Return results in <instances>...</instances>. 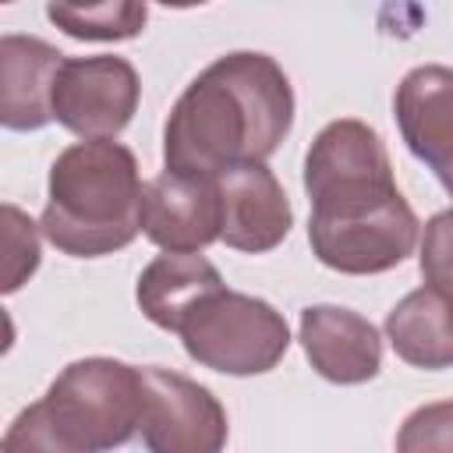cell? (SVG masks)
Listing matches in <instances>:
<instances>
[{"label":"cell","instance_id":"obj_1","mask_svg":"<svg viewBox=\"0 0 453 453\" xmlns=\"http://www.w3.org/2000/svg\"><path fill=\"white\" fill-rule=\"evenodd\" d=\"M311 255L343 276L396 269L418 248L421 223L400 195L389 152L365 120H329L304 152Z\"/></svg>","mask_w":453,"mask_h":453},{"label":"cell","instance_id":"obj_19","mask_svg":"<svg viewBox=\"0 0 453 453\" xmlns=\"http://www.w3.org/2000/svg\"><path fill=\"white\" fill-rule=\"evenodd\" d=\"M7 216V258H4V294H14L39 269V234L35 223L18 209L4 205Z\"/></svg>","mask_w":453,"mask_h":453},{"label":"cell","instance_id":"obj_2","mask_svg":"<svg viewBox=\"0 0 453 453\" xmlns=\"http://www.w3.org/2000/svg\"><path fill=\"white\" fill-rule=\"evenodd\" d=\"M294 127L287 71L258 50L212 60L173 103L163 124V166L184 177H219L265 163Z\"/></svg>","mask_w":453,"mask_h":453},{"label":"cell","instance_id":"obj_15","mask_svg":"<svg viewBox=\"0 0 453 453\" xmlns=\"http://www.w3.org/2000/svg\"><path fill=\"white\" fill-rule=\"evenodd\" d=\"M46 18L71 39L88 42H120L145 32L149 7L134 0H110V4H50Z\"/></svg>","mask_w":453,"mask_h":453},{"label":"cell","instance_id":"obj_11","mask_svg":"<svg viewBox=\"0 0 453 453\" xmlns=\"http://www.w3.org/2000/svg\"><path fill=\"white\" fill-rule=\"evenodd\" d=\"M308 365L333 386H361L382 372V336L354 308L308 304L297 322Z\"/></svg>","mask_w":453,"mask_h":453},{"label":"cell","instance_id":"obj_9","mask_svg":"<svg viewBox=\"0 0 453 453\" xmlns=\"http://www.w3.org/2000/svg\"><path fill=\"white\" fill-rule=\"evenodd\" d=\"M223 205L219 241L244 255H265L280 248L294 226V209L265 163H244L216 177Z\"/></svg>","mask_w":453,"mask_h":453},{"label":"cell","instance_id":"obj_4","mask_svg":"<svg viewBox=\"0 0 453 453\" xmlns=\"http://www.w3.org/2000/svg\"><path fill=\"white\" fill-rule=\"evenodd\" d=\"M177 336L191 361L237 379L273 372L290 347V326L283 311H276L265 297L230 287L209 294L180 322Z\"/></svg>","mask_w":453,"mask_h":453},{"label":"cell","instance_id":"obj_14","mask_svg":"<svg viewBox=\"0 0 453 453\" xmlns=\"http://www.w3.org/2000/svg\"><path fill=\"white\" fill-rule=\"evenodd\" d=\"M386 340L411 368H453V322L432 287L403 294L386 315Z\"/></svg>","mask_w":453,"mask_h":453},{"label":"cell","instance_id":"obj_16","mask_svg":"<svg viewBox=\"0 0 453 453\" xmlns=\"http://www.w3.org/2000/svg\"><path fill=\"white\" fill-rule=\"evenodd\" d=\"M0 453H88V449L57 425V418L39 396L25 411H18V418L7 425Z\"/></svg>","mask_w":453,"mask_h":453},{"label":"cell","instance_id":"obj_13","mask_svg":"<svg viewBox=\"0 0 453 453\" xmlns=\"http://www.w3.org/2000/svg\"><path fill=\"white\" fill-rule=\"evenodd\" d=\"M223 276L219 269L205 258V255H184V251H163L156 255L134 287V301L142 308V315L166 329L177 333L180 322L216 290H223Z\"/></svg>","mask_w":453,"mask_h":453},{"label":"cell","instance_id":"obj_10","mask_svg":"<svg viewBox=\"0 0 453 453\" xmlns=\"http://www.w3.org/2000/svg\"><path fill=\"white\" fill-rule=\"evenodd\" d=\"M145 237L163 251L198 255L223 234L216 177H184L163 170L145 184Z\"/></svg>","mask_w":453,"mask_h":453},{"label":"cell","instance_id":"obj_12","mask_svg":"<svg viewBox=\"0 0 453 453\" xmlns=\"http://www.w3.org/2000/svg\"><path fill=\"white\" fill-rule=\"evenodd\" d=\"M64 53L35 35H0V120L7 131H39L53 120V88Z\"/></svg>","mask_w":453,"mask_h":453},{"label":"cell","instance_id":"obj_7","mask_svg":"<svg viewBox=\"0 0 453 453\" xmlns=\"http://www.w3.org/2000/svg\"><path fill=\"white\" fill-rule=\"evenodd\" d=\"M145 403L138 435L149 453H223L230 439L219 396L170 368H142Z\"/></svg>","mask_w":453,"mask_h":453},{"label":"cell","instance_id":"obj_5","mask_svg":"<svg viewBox=\"0 0 453 453\" xmlns=\"http://www.w3.org/2000/svg\"><path fill=\"white\" fill-rule=\"evenodd\" d=\"M42 403L88 453L117 449L142 425V368L117 357H78L50 382Z\"/></svg>","mask_w":453,"mask_h":453},{"label":"cell","instance_id":"obj_6","mask_svg":"<svg viewBox=\"0 0 453 453\" xmlns=\"http://www.w3.org/2000/svg\"><path fill=\"white\" fill-rule=\"evenodd\" d=\"M142 99L138 71L127 57H67L53 88V120L81 142H113Z\"/></svg>","mask_w":453,"mask_h":453},{"label":"cell","instance_id":"obj_18","mask_svg":"<svg viewBox=\"0 0 453 453\" xmlns=\"http://www.w3.org/2000/svg\"><path fill=\"white\" fill-rule=\"evenodd\" d=\"M396 453H453V400L414 407L396 432Z\"/></svg>","mask_w":453,"mask_h":453},{"label":"cell","instance_id":"obj_17","mask_svg":"<svg viewBox=\"0 0 453 453\" xmlns=\"http://www.w3.org/2000/svg\"><path fill=\"white\" fill-rule=\"evenodd\" d=\"M418 265H421L425 287H432L442 297L453 322V209H442L425 223Z\"/></svg>","mask_w":453,"mask_h":453},{"label":"cell","instance_id":"obj_3","mask_svg":"<svg viewBox=\"0 0 453 453\" xmlns=\"http://www.w3.org/2000/svg\"><path fill=\"white\" fill-rule=\"evenodd\" d=\"M142 226L145 184L127 145L74 142L53 159L39 230L57 251L103 258L127 248Z\"/></svg>","mask_w":453,"mask_h":453},{"label":"cell","instance_id":"obj_8","mask_svg":"<svg viewBox=\"0 0 453 453\" xmlns=\"http://www.w3.org/2000/svg\"><path fill=\"white\" fill-rule=\"evenodd\" d=\"M393 117L411 156L425 163L453 198V67H411L396 85Z\"/></svg>","mask_w":453,"mask_h":453}]
</instances>
